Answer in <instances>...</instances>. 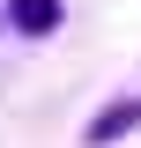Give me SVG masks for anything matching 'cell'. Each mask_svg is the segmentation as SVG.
<instances>
[{
	"instance_id": "obj_1",
	"label": "cell",
	"mask_w": 141,
	"mask_h": 148,
	"mask_svg": "<svg viewBox=\"0 0 141 148\" xmlns=\"http://www.w3.org/2000/svg\"><path fill=\"white\" fill-rule=\"evenodd\" d=\"M59 15H67V0H8V22H15L22 37H52Z\"/></svg>"
},
{
	"instance_id": "obj_2",
	"label": "cell",
	"mask_w": 141,
	"mask_h": 148,
	"mask_svg": "<svg viewBox=\"0 0 141 148\" xmlns=\"http://www.w3.org/2000/svg\"><path fill=\"white\" fill-rule=\"evenodd\" d=\"M134 126H141V104H134V96H119V104H104L97 119H89V148L119 141V133H134Z\"/></svg>"
}]
</instances>
